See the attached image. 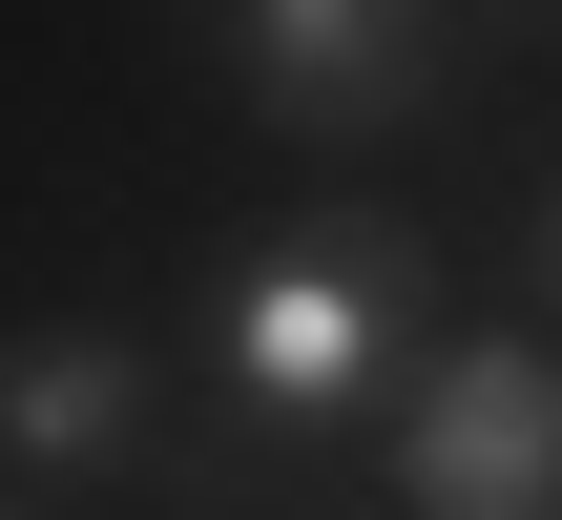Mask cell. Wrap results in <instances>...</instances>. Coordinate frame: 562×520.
Listing matches in <instances>:
<instances>
[{
    "label": "cell",
    "instance_id": "2",
    "mask_svg": "<svg viewBox=\"0 0 562 520\" xmlns=\"http://www.w3.org/2000/svg\"><path fill=\"white\" fill-rule=\"evenodd\" d=\"M188 42L271 146H396L459 104V0H188Z\"/></svg>",
    "mask_w": 562,
    "mask_h": 520
},
{
    "label": "cell",
    "instance_id": "4",
    "mask_svg": "<svg viewBox=\"0 0 562 520\" xmlns=\"http://www.w3.org/2000/svg\"><path fill=\"white\" fill-rule=\"evenodd\" d=\"M396 520H562V334H438L396 375Z\"/></svg>",
    "mask_w": 562,
    "mask_h": 520
},
{
    "label": "cell",
    "instance_id": "5",
    "mask_svg": "<svg viewBox=\"0 0 562 520\" xmlns=\"http://www.w3.org/2000/svg\"><path fill=\"white\" fill-rule=\"evenodd\" d=\"M521 271H542V334H562V188H542V229H521Z\"/></svg>",
    "mask_w": 562,
    "mask_h": 520
},
{
    "label": "cell",
    "instance_id": "3",
    "mask_svg": "<svg viewBox=\"0 0 562 520\" xmlns=\"http://www.w3.org/2000/svg\"><path fill=\"white\" fill-rule=\"evenodd\" d=\"M188 479L167 438V354L125 313H0V520H63V500H146Z\"/></svg>",
    "mask_w": 562,
    "mask_h": 520
},
{
    "label": "cell",
    "instance_id": "1",
    "mask_svg": "<svg viewBox=\"0 0 562 520\" xmlns=\"http://www.w3.org/2000/svg\"><path fill=\"white\" fill-rule=\"evenodd\" d=\"M417 354H438V229H417V208H292V229L209 250V271H188V396H209L188 500L229 520V479L396 417Z\"/></svg>",
    "mask_w": 562,
    "mask_h": 520
}]
</instances>
